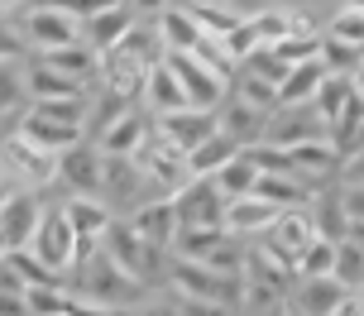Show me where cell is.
Masks as SVG:
<instances>
[{
	"label": "cell",
	"instance_id": "obj_44",
	"mask_svg": "<svg viewBox=\"0 0 364 316\" xmlns=\"http://www.w3.org/2000/svg\"><path fill=\"white\" fill-rule=\"evenodd\" d=\"M336 178H341V187H364V144L341 153V173Z\"/></svg>",
	"mask_w": 364,
	"mask_h": 316
},
{
	"label": "cell",
	"instance_id": "obj_28",
	"mask_svg": "<svg viewBox=\"0 0 364 316\" xmlns=\"http://www.w3.org/2000/svg\"><path fill=\"white\" fill-rule=\"evenodd\" d=\"M187 15L197 19V29L206 38H225L230 29H240V24L250 19L235 0H187Z\"/></svg>",
	"mask_w": 364,
	"mask_h": 316
},
{
	"label": "cell",
	"instance_id": "obj_15",
	"mask_svg": "<svg viewBox=\"0 0 364 316\" xmlns=\"http://www.w3.org/2000/svg\"><path fill=\"white\" fill-rule=\"evenodd\" d=\"M269 115L273 111H259V106H250V101H240V96L230 92L216 106V130L225 134V139H235L240 149H250V144H259V139L269 134Z\"/></svg>",
	"mask_w": 364,
	"mask_h": 316
},
{
	"label": "cell",
	"instance_id": "obj_16",
	"mask_svg": "<svg viewBox=\"0 0 364 316\" xmlns=\"http://www.w3.org/2000/svg\"><path fill=\"white\" fill-rule=\"evenodd\" d=\"M154 130L164 134L168 144H178L182 153H192L201 139L216 134V111H201V106H182L173 115H154Z\"/></svg>",
	"mask_w": 364,
	"mask_h": 316
},
{
	"label": "cell",
	"instance_id": "obj_21",
	"mask_svg": "<svg viewBox=\"0 0 364 316\" xmlns=\"http://www.w3.org/2000/svg\"><path fill=\"white\" fill-rule=\"evenodd\" d=\"M15 134H19V139H29V144H38V149H48V153H68L73 144L87 139L82 125H63V120H48V115H38V111L19 115Z\"/></svg>",
	"mask_w": 364,
	"mask_h": 316
},
{
	"label": "cell",
	"instance_id": "obj_50",
	"mask_svg": "<svg viewBox=\"0 0 364 316\" xmlns=\"http://www.w3.org/2000/svg\"><path fill=\"white\" fill-rule=\"evenodd\" d=\"M178 307H182V316H230V307H216V302H182L178 298Z\"/></svg>",
	"mask_w": 364,
	"mask_h": 316
},
{
	"label": "cell",
	"instance_id": "obj_8",
	"mask_svg": "<svg viewBox=\"0 0 364 316\" xmlns=\"http://www.w3.org/2000/svg\"><path fill=\"white\" fill-rule=\"evenodd\" d=\"M63 216H68V225L77 230V268L101 249V240H106V230L115 225V211H110L101 197H68V206H63Z\"/></svg>",
	"mask_w": 364,
	"mask_h": 316
},
{
	"label": "cell",
	"instance_id": "obj_54",
	"mask_svg": "<svg viewBox=\"0 0 364 316\" xmlns=\"http://www.w3.org/2000/svg\"><path fill=\"white\" fill-rule=\"evenodd\" d=\"M19 5H24V0H0V15H5V10H19Z\"/></svg>",
	"mask_w": 364,
	"mask_h": 316
},
{
	"label": "cell",
	"instance_id": "obj_37",
	"mask_svg": "<svg viewBox=\"0 0 364 316\" xmlns=\"http://www.w3.org/2000/svg\"><path fill=\"white\" fill-rule=\"evenodd\" d=\"M273 53L283 58V67L316 62V58H321V34H288L283 43H273Z\"/></svg>",
	"mask_w": 364,
	"mask_h": 316
},
{
	"label": "cell",
	"instance_id": "obj_42",
	"mask_svg": "<svg viewBox=\"0 0 364 316\" xmlns=\"http://www.w3.org/2000/svg\"><path fill=\"white\" fill-rule=\"evenodd\" d=\"M19 101H29L24 96V67L19 62H0V111H10Z\"/></svg>",
	"mask_w": 364,
	"mask_h": 316
},
{
	"label": "cell",
	"instance_id": "obj_6",
	"mask_svg": "<svg viewBox=\"0 0 364 316\" xmlns=\"http://www.w3.org/2000/svg\"><path fill=\"white\" fill-rule=\"evenodd\" d=\"M101 249H106V254L120 263L134 283H154V278H164V273H168V254H164V249H154V244H144L125 221H115L106 230Z\"/></svg>",
	"mask_w": 364,
	"mask_h": 316
},
{
	"label": "cell",
	"instance_id": "obj_2",
	"mask_svg": "<svg viewBox=\"0 0 364 316\" xmlns=\"http://www.w3.org/2000/svg\"><path fill=\"white\" fill-rule=\"evenodd\" d=\"M134 163H139V173H144V182L159 192V197H173V192H182V187L192 182V168H187V153L178 149V144H168L164 134L149 125L144 144L134 149Z\"/></svg>",
	"mask_w": 364,
	"mask_h": 316
},
{
	"label": "cell",
	"instance_id": "obj_14",
	"mask_svg": "<svg viewBox=\"0 0 364 316\" xmlns=\"http://www.w3.org/2000/svg\"><path fill=\"white\" fill-rule=\"evenodd\" d=\"M125 225L139 235L144 244H154V249H173V240H178V211H173V197H149L144 206H134L125 216Z\"/></svg>",
	"mask_w": 364,
	"mask_h": 316
},
{
	"label": "cell",
	"instance_id": "obj_10",
	"mask_svg": "<svg viewBox=\"0 0 364 316\" xmlns=\"http://www.w3.org/2000/svg\"><path fill=\"white\" fill-rule=\"evenodd\" d=\"M19 34H24V43H29V48L48 53V48H63V43L82 38V24H77L68 10H58V5H48V0H43L38 10H29V15H24Z\"/></svg>",
	"mask_w": 364,
	"mask_h": 316
},
{
	"label": "cell",
	"instance_id": "obj_55",
	"mask_svg": "<svg viewBox=\"0 0 364 316\" xmlns=\"http://www.w3.org/2000/svg\"><path fill=\"white\" fill-rule=\"evenodd\" d=\"M346 10H364V0H346Z\"/></svg>",
	"mask_w": 364,
	"mask_h": 316
},
{
	"label": "cell",
	"instance_id": "obj_39",
	"mask_svg": "<svg viewBox=\"0 0 364 316\" xmlns=\"http://www.w3.org/2000/svg\"><path fill=\"white\" fill-rule=\"evenodd\" d=\"M235 96L240 101H250V106H259V111H278V87L273 82H259V77H235Z\"/></svg>",
	"mask_w": 364,
	"mask_h": 316
},
{
	"label": "cell",
	"instance_id": "obj_27",
	"mask_svg": "<svg viewBox=\"0 0 364 316\" xmlns=\"http://www.w3.org/2000/svg\"><path fill=\"white\" fill-rule=\"evenodd\" d=\"M154 34H159V43H164V53H192L201 38V29H197V19L187 15V5H168L164 15L154 19Z\"/></svg>",
	"mask_w": 364,
	"mask_h": 316
},
{
	"label": "cell",
	"instance_id": "obj_46",
	"mask_svg": "<svg viewBox=\"0 0 364 316\" xmlns=\"http://www.w3.org/2000/svg\"><path fill=\"white\" fill-rule=\"evenodd\" d=\"M0 316H34V312H29V293H19V288H0Z\"/></svg>",
	"mask_w": 364,
	"mask_h": 316
},
{
	"label": "cell",
	"instance_id": "obj_11",
	"mask_svg": "<svg viewBox=\"0 0 364 316\" xmlns=\"http://www.w3.org/2000/svg\"><path fill=\"white\" fill-rule=\"evenodd\" d=\"M173 211H178V230H192V225H220L225 216V197L211 178H192V182L173 192Z\"/></svg>",
	"mask_w": 364,
	"mask_h": 316
},
{
	"label": "cell",
	"instance_id": "obj_47",
	"mask_svg": "<svg viewBox=\"0 0 364 316\" xmlns=\"http://www.w3.org/2000/svg\"><path fill=\"white\" fill-rule=\"evenodd\" d=\"M341 206L350 225H364V187H341Z\"/></svg>",
	"mask_w": 364,
	"mask_h": 316
},
{
	"label": "cell",
	"instance_id": "obj_40",
	"mask_svg": "<svg viewBox=\"0 0 364 316\" xmlns=\"http://www.w3.org/2000/svg\"><path fill=\"white\" fill-rule=\"evenodd\" d=\"M326 34L350 43V48H364V10H336V19L326 24Z\"/></svg>",
	"mask_w": 364,
	"mask_h": 316
},
{
	"label": "cell",
	"instance_id": "obj_32",
	"mask_svg": "<svg viewBox=\"0 0 364 316\" xmlns=\"http://www.w3.org/2000/svg\"><path fill=\"white\" fill-rule=\"evenodd\" d=\"M355 96H360V92H355V82H350V77H326V82H321V92H316V101H311V111L321 115V120H326V130H331V125L346 115V106L355 101Z\"/></svg>",
	"mask_w": 364,
	"mask_h": 316
},
{
	"label": "cell",
	"instance_id": "obj_31",
	"mask_svg": "<svg viewBox=\"0 0 364 316\" xmlns=\"http://www.w3.org/2000/svg\"><path fill=\"white\" fill-rule=\"evenodd\" d=\"M211 182L220 187V197H225V202H230V197H250V192H255V182H259V168H255V158H250V153L240 149L235 158H230V163L211 178Z\"/></svg>",
	"mask_w": 364,
	"mask_h": 316
},
{
	"label": "cell",
	"instance_id": "obj_51",
	"mask_svg": "<svg viewBox=\"0 0 364 316\" xmlns=\"http://www.w3.org/2000/svg\"><path fill=\"white\" fill-rule=\"evenodd\" d=\"M336 316H364V293H346V302L336 307Z\"/></svg>",
	"mask_w": 364,
	"mask_h": 316
},
{
	"label": "cell",
	"instance_id": "obj_5",
	"mask_svg": "<svg viewBox=\"0 0 364 316\" xmlns=\"http://www.w3.org/2000/svg\"><path fill=\"white\" fill-rule=\"evenodd\" d=\"M164 58H168V67L178 72L187 101L201 106V111H216L220 101L235 92V77L220 72L216 62H206V58H197V53H164Z\"/></svg>",
	"mask_w": 364,
	"mask_h": 316
},
{
	"label": "cell",
	"instance_id": "obj_52",
	"mask_svg": "<svg viewBox=\"0 0 364 316\" xmlns=\"http://www.w3.org/2000/svg\"><path fill=\"white\" fill-rule=\"evenodd\" d=\"M125 5H129V10H134V15L144 10V15H154V19H159V15H164V10H168V0H125Z\"/></svg>",
	"mask_w": 364,
	"mask_h": 316
},
{
	"label": "cell",
	"instance_id": "obj_7",
	"mask_svg": "<svg viewBox=\"0 0 364 316\" xmlns=\"http://www.w3.org/2000/svg\"><path fill=\"white\" fill-rule=\"evenodd\" d=\"M43 211L48 206L38 202L34 192H10L0 197V254H15V249H29L43 225Z\"/></svg>",
	"mask_w": 364,
	"mask_h": 316
},
{
	"label": "cell",
	"instance_id": "obj_1",
	"mask_svg": "<svg viewBox=\"0 0 364 316\" xmlns=\"http://www.w3.org/2000/svg\"><path fill=\"white\" fill-rule=\"evenodd\" d=\"M0 182H10L15 192H43V187L58 182V153L38 149L19 134H5L0 139Z\"/></svg>",
	"mask_w": 364,
	"mask_h": 316
},
{
	"label": "cell",
	"instance_id": "obj_56",
	"mask_svg": "<svg viewBox=\"0 0 364 316\" xmlns=\"http://www.w3.org/2000/svg\"><path fill=\"white\" fill-rule=\"evenodd\" d=\"M58 316H68V312H58Z\"/></svg>",
	"mask_w": 364,
	"mask_h": 316
},
{
	"label": "cell",
	"instance_id": "obj_49",
	"mask_svg": "<svg viewBox=\"0 0 364 316\" xmlns=\"http://www.w3.org/2000/svg\"><path fill=\"white\" fill-rule=\"evenodd\" d=\"M68 316H110V307H96V302H87L82 293H73V298H68Z\"/></svg>",
	"mask_w": 364,
	"mask_h": 316
},
{
	"label": "cell",
	"instance_id": "obj_41",
	"mask_svg": "<svg viewBox=\"0 0 364 316\" xmlns=\"http://www.w3.org/2000/svg\"><path fill=\"white\" fill-rule=\"evenodd\" d=\"M245 153L255 158L259 178H269V173H292V158H288V149H278V144H269V139H259V144H250Z\"/></svg>",
	"mask_w": 364,
	"mask_h": 316
},
{
	"label": "cell",
	"instance_id": "obj_3",
	"mask_svg": "<svg viewBox=\"0 0 364 316\" xmlns=\"http://www.w3.org/2000/svg\"><path fill=\"white\" fill-rule=\"evenodd\" d=\"M168 278L182 302H216V307H240V278H225L216 268H206L197 259H168Z\"/></svg>",
	"mask_w": 364,
	"mask_h": 316
},
{
	"label": "cell",
	"instance_id": "obj_19",
	"mask_svg": "<svg viewBox=\"0 0 364 316\" xmlns=\"http://www.w3.org/2000/svg\"><path fill=\"white\" fill-rule=\"evenodd\" d=\"M288 158H292V178H302L307 187H326L341 173V149L331 139H307V144L288 149Z\"/></svg>",
	"mask_w": 364,
	"mask_h": 316
},
{
	"label": "cell",
	"instance_id": "obj_30",
	"mask_svg": "<svg viewBox=\"0 0 364 316\" xmlns=\"http://www.w3.org/2000/svg\"><path fill=\"white\" fill-rule=\"evenodd\" d=\"M235 153H240V144H235V139H225V134L216 130L211 139H201L197 149L187 153V168H192V178H216Z\"/></svg>",
	"mask_w": 364,
	"mask_h": 316
},
{
	"label": "cell",
	"instance_id": "obj_48",
	"mask_svg": "<svg viewBox=\"0 0 364 316\" xmlns=\"http://www.w3.org/2000/svg\"><path fill=\"white\" fill-rule=\"evenodd\" d=\"M134 316H182V307L168 302V298H154V302H144V307H134Z\"/></svg>",
	"mask_w": 364,
	"mask_h": 316
},
{
	"label": "cell",
	"instance_id": "obj_35",
	"mask_svg": "<svg viewBox=\"0 0 364 316\" xmlns=\"http://www.w3.org/2000/svg\"><path fill=\"white\" fill-rule=\"evenodd\" d=\"M331 278H341L350 293H364V244H355V240L336 244V268H331Z\"/></svg>",
	"mask_w": 364,
	"mask_h": 316
},
{
	"label": "cell",
	"instance_id": "obj_13",
	"mask_svg": "<svg viewBox=\"0 0 364 316\" xmlns=\"http://www.w3.org/2000/svg\"><path fill=\"white\" fill-rule=\"evenodd\" d=\"M144 173H139V163L134 158H120V153H106V163H101V202L115 211V206H144Z\"/></svg>",
	"mask_w": 364,
	"mask_h": 316
},
{
	"label": "cell",
	"instance_id": "obj_45",
	"mask_svg": "<svg viewBox=\"0 0 364 316\" xmlns=\"http://www.w3.org/2000/svg\"><path fill=\"white\" fill-rule=\"evenodd\" d=\"M24 48H29V43H24V34H19L15 24H5V19H0V62H19V58H24Z\"/></svg>",
	"mask_w": 364,
	"mask_h": 316
},
{
	"label": "cell",
	"instance_id": "obj_4",
	"mask_svg": "<svg viewBox=\"0 0 364 316\" xmlns=\"http://www.w3.org/2000/svg\"><path fill=\"white\" fill-rule=\"evenodd\" d=\"M77 273H82V298L96 302V307H134L139 293H144V283L129 278V273L110 259L106 249H96Z\"/></svg>",
	"mask_w": 364,
	"mask_h": 316
},
{
	"label": "cell",
	"instance_id": "obj_43",
	"mask_svg": "<svg viewBox=\"0 0 364 316\" xmlns=\"http://www.w3.org/2000/svg\"><path fill=\"white\" fill-rule=\"evenodd\" d=\"M48 5H58V10H68V15L82 24V19L101 15V10H115V5H125V0H48Z\"/></svg>",
	"mask_w": 364,
	"mask_h": 316
},
{
	"label": "cell",
	"instance_id": "obj_53",
	"mask_svg": "<svg viewBox=\"0 0 364 316\" xmlns=\"http://www.w3.org/2000/svg\"><path fill=\"white\" fill-rule=\"evenodd\" d=\"M350 82H355V92L364 96V58H360V67H355V77H350Z\"/></svg>",
	"mask_w": 364,
	"mask_h": 316
},
{
	"label": "cell",
	"instance_id": "obj_18",
	"mask_svg": "<svg viewBox=\"0 0 364 316\" xmlns=\"http://www.w3.org/2000/svg\"><path fill=\"white\" fill-rule=\"evenodd\" d=\"M278 221V206L259 202V197H230L225 202V216H220V225H225V235H235V240H259V235H269V225Z\"/></svg>",
	"mask_w": 364,
	"mask_h": 316
},
{
	"label": "cell",
	"instance_id": "obj_24",
	"mask_svg": "<svg viewBox=\"0 0 364 316\" xmlns=\"http://www.w3.org/2000/svg\"><path fill=\"white\" fill-rule=\"evenodd\" d=\"M321 82H326L321 58H316V62H297V67H288L283 82H278V111H302V106H311L316 92H321Z\"/></svg>",
	"mask_w": 364,
	"mask_h": 316
},
{
	"label": "cell",
	"instance_id": "obj_29",
	"mask_svg": "<svg viewBox=\"0 0 364 316\" xmlns=\"http://www.w3.org/2000/svg\"><path fill=\"white\" fill-rule=\"evenodd\" d=\"M38 62H48V67L77 77V82H91V77L101 72V53H96V48H87L82 38L63 43V48H48V53H38Z\"/></svg>",
	"mask_w": 364,
	"mask_h": 316
},
{
	"label": "cell",
	"instance_id": "obj_20",
	"mask_svg": "<svg viewBox=\"0 0 364 316\" xmlns=\"http://www.w3.org/2000/svg\"><path fill=\"white\" fill-rule=\"evenodd\" d=\"M24 96L29 101H77V96H91V82H77V77L58 72V67L34 58L24 67Z\"/></svg>",
	"mask_w": 364,
	"mask_h": 316
},
{
	"label": "cell",
	"instance_id": "obj_25",
	"mask_svg": "<svg viewBox=\"0 0 364 316\" xmlns=\"http://www.w3.org/2000/svg\"><path fill=\"white\" fill-rule=\"evenodd\" d=\"M139 106H149V115H173V111H182V106H192L187 92H182V82H178V72L168 67V58L149 67V82H144Z\"/></svg>",
	"mask_w": 364,
	"mask_h": 316
},
{
	"label": "cell",
	"instance_id": "obj_23",
	"mask_svg": "<svg viewBox=\"0 0 364 316\" xmlns=\"http://www.w3.org/2000/svg\"><path fill=\"white\" fill-rule=\"evenodd\" d=\"M139 24V15L129 10V5H115V10H101V15H91V19H82V43L87 48H96V53H110L120 38L129 34Z\"/></svg>",
	"mask_w": 364,
	"mask_h": 316
},
{
	"label": "cell",
	"instance_id": "obj_33",
	"mask_svg": "<svg viewBox=\"0 0 364 316\" xmlns=\"http://www.w3.org/2000/svg\"><path fill=\"white\" fill-rule=\"evenodd\" d=\"M311 221H316V230L326 235V240H346V230H350V221H346V206H341V192H316L311 197Z\"/></svg>",
	"mask_w": 364,
	"mask_h": 316
},
{
	"label": "cell",
	"instance_id": "obj_38",
	"mask_svg": "<svg viewBox=\"0 0 364 316\" xmlns=\"http://www.w3.org/2000/svg\"><path fill=\"white\" fill-rule=\"evenodd\" d=\"M240 72H245V77H259V82H273V87H278L288 67H283V58L273 53V48H255V53L240 62Z\"/></svg>",
	"mask_w": 364,
	"mask_h": 316
},
{
	"label": "cell",
	"instance_id": "obj_26",
	"mask_svg": "<svg viewBox=\"0 0 364 316\" xmlns=\"http://www.w3.org/2000/svg\"><path fill=\"white\" fill-rule=\"evenodd\" d=\"M346 283L341 278H297L292 288V307L302 316H336V307L346 302Z\"/></svg>",
	"mask_w": 364,
	"mask_h": 316
},
{
	"label": "cell",
	"instance_id": "obj_17",
	"mask_svg": "<svg viewBox=\"0 0 364 316\" xmlns=\"http://www.w3.org/2000/svg\"><path fill=\"white\" fill-rule=\"evenodd\" d=\"M264 139L278 144V149H297V144H307V139H331V130L311 106H302V111H273Z\"/></svg>",
	"mask_w": 364,
	"mask_h": 316
},
{
	"label": "cell",
	"instance_id": "obj_34",
	"mask_svg": "<svg viewBox=\"0 0 364 316\" xmlns=\"http://www.w3.org/2000/svg\"><path fill=\"white\" fill-rule=\"evenodd\" d=\"M336 244H341V240L316 235V240L297 254V278H331V268H336Z\"/></svg>",
	"mask_w": 364,
	"mask_h": 316
},
{
	"label": "cell",
	"instance_id": "obj_36",
	"mask_svg": "<svg viewBox=\"0 0 364 316\" xmlns=\"http://www.w3.org/2000/svg\"><path fill=\"white\" fill-rule=\"evenodd\" d=\"M360 58H364V48H350L341 38L321 34V67H326V77H355Z\"/></svg>",
	"mask_w": 364,
	"mask_h": 316
},
{
	"label": "cell",
	"instance_id": "obj_22",
	"mask_svg": "<svg viewBox=\"0 0 364 316\" xmlns=\"http://www.w3.org/2000/svg\"><path fill=\"white\" fill-rule=\"evenodd\" d=\"M149 125H154V115H144V106H129L115 125H106V130L96 134V149L101 153H120V158H134V149L144 144Z\"/></svg>",
	"mask_w": 364,
	"mask_h": 316
},
{
	"label": "cell",
	"instance_id": "obj_12",
	"mask_svg": "<svg viewBox=\"0 0 364 316\" xmlns=\"http://www.w3.org/2000/svg\"><path fill=\"white\" fill-rule=\"evenodd\" d=\"M101 163H106V153L91 139H82L68 153H58V182L73 197H101Z\"/></svg>",
	"mask_w": 364,
	"mask_h": 316
},
{
	"label": "cell",
	"instance_id": "obj_9",
	"mask_svg": "<svg viewBox=\"0 0 364 316\" xmlns=\"http://www.w3.org/2000/svg\"><path fill=\"white\" fill-rule=\"evenodd\" d=\"M29 254L43 259L53 273H73V268H77V230L68 225L63 206H58V211H43V225H38Z\"/></svg>",
	"mask_w": 364,
	"mask_h": 316
}]
</instances>
